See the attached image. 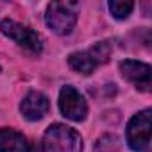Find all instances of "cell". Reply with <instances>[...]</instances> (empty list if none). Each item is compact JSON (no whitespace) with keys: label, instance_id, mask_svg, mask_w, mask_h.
I'll return each mask as SVG.
<instances>
[{"label":"cell","instance_id":"obj_1","mask_svg":"<svg viewBox=\"0 0 152 152\" xmlns=\"http://www.w3.org/2000/svg\"><path fill=\"white\" fill-rule=\"evenodd\" d=\"M41 148L43 152H83V138L68 125L54 124L45 131Z\"/></svg>","mask_w":152,"mask_h":152},{"label":"cell","instance_id":"obj_2","mask_svg":"<svg viewBox=\"0 0 152 152\" xmlns=\"http://www.w3.org/2000/svg\"><path fill=\"white\" fill-rule=\"evenodd\" d=\"M111 50L113 48H111L109 41H99L97 45H93L83 52H73L68 57V64L73 72L83 73V75H90L99 66H102L109 61Z\"/></svg>","mask_w":152,"mask_h":152},{"label":"cell","instance_id":"obj_3","mask_svg":"<svg viewBox=\"0 0 152 152\" xmlns=\"http://www.w3.org/2000/svg\"><path fill=\"white\" fill-rule=\"evenodd\" d=\"M150 109H143L134 115L127 124V143L134 152H143L150 143Z\"/></svg>","mask_w":152,"mask_h":152},{"label":"cell","instance_id":"obj_4","mask_svg":"<svg viewBox=\"0 0 152 152\" xmlns=\"http://www.w3.org/2000/svg\"><path fill=\"white\" fill-rule=\"evenodd\" d=\"M45 22H47V27L52 32H56L59 36H66L73 31L75 23H77V15H75L66 4L52 2L47 7Z\"/></svg>","mask_w":152,"mask_h":152},{"label":"cell","instance_id":"obj_5","mask_svg":"<svg viewBox=\"0 0 152 152\" xmlns=\"http://www.w3.org/2000/svg\"><path fill=\"white\" fill-rule=\"evenodd\" d=\"M59 109L72 122H83L88 115V104L84 97L73 86H63L59 91Z\"/></svg>","mask_w":152,"mask_h":152},{"label":"cell","instance_id":"obj_6","mask_svg":"<svg viewBox=\"0 0 152 152\" xmlns=\"http://www.w3.org/2000/svg\"><path fill=\"white\" fill-rule=\"evenodd\" d=\"M0 31L7 38H11L13 41H16L20 47H23L31 52H39L41 50V39H39L38 32L22 25V23H18V22H15V20H2Z\"/></svg>","mask_w":152,"mask_h":152},{"label":"cell","instance_id":"obj_7","mask_svg":"<svg viewBox=\"0 0 152 152\" xmlns=\"http://www.w3.org/2000/svg\"><path fill=\"white\" fill-rule=\"evenodd\" d=\"M120 72L122 75L132 83L138 90L141 91H150L152 86V75H150V66L141 63V61H134V59H125L120 63Z\"/></svg>","mask_w":152,"mask_h":152},{"label":"cell","instance_id":"obj_8","mask_svg":"<svg viewBox=\"0 0 152 152\" xmlns=\"http://www.w3.org/2000/svg\"><path fill=\"white\" fill-rule=\"evenodd\" d=\"M48 107H50L48 99L41 91H29L20 104V111H22L23 118H27L31 122L41 120L48 113Z\"/></svg>","mask_w":152,"mask_h":152},{"label":"cell","instance_id":"obj_9","mask_svg":"<svg viewBox=\"0 0 152 152\" xmlns=\"http://www.w3.org/2000/svg\"><path fill=\"white\" fill-rule=\"evenodd\" d=\"M27 140L15 129H0V152H27Z\"/></svg>","mask_w":152,"mask_h":152},{"label":"cell","instance_id":"obj_10","mask_svg":"<svg viewBox=\"0 0 152 152\" xmlns=\"http://www.w3.org/2000/svg\"><path fill=\"white\" fill-rule=\"evenodd\" d=\"M107 7L116 20H125L134 9V2H131V0H111Z\"/></svg>","mask_w":152,"mask_h":152},{"label":"cell","instance_id":"obj_11","mask_svg":"<svg viewBox=\"0 0 152 152\" xmlns=\"http://www.w3.org/2000/svg\"><path fill=\"white\" fill-rule=\"evenodd\" d=\"M118 150H120V140L113 134H106L95 143V152H118Z\"/></svg>","mask_w":152,"mask_h":152}]
</instances>
